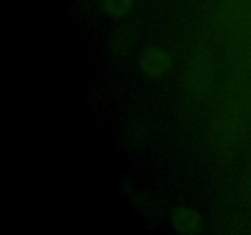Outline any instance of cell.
I'll use <instances>...</instances> for the list:
<instances>
[{"instance_id": "1", "label": "cell", "mask_w": 251, "mask_h": 235, "mask_svg": "<svg viewBox=\"0 0 251 235\" xmlns=\"http://www.w3.org/2000/svg\"><path fill=\"white\" fill-rule=\"evenodd\" d=\"M140 64L146 75L151 77H159L168 71L171 59L163 49L151 47L141 54Z\"/></svg>"}, {"instance_id": "2", "label": "cell", "mask_w": 251, "mask_h": 235, "mask_svg": "<svg viewBox=\"0 0 251 235\" xmlns=\"http://www.w3.org/2000/svg\"><path fill=\"white\" fill-rule=\"evenodd\" d=\"M173 225L180 232H196L201 225L200 214L188 208H179L173 214Z\"/></svg>"}, {"instance_id": "3", "label": "cell", "mask_w": 251, "mask_h": 235, "mask_svg": "<svg viewBox=\"0 0 251 235\" xmlns=\"http://www.w3.org/2000/svg\"><path fill=\"white\" fill-rule=\"evenodd\" d=\"M103 2L108 14L115 17L125 16L134 6V0H103Z\"/></svg>"}]
</instances>
